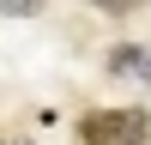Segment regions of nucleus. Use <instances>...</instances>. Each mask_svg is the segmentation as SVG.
I'll use <instances>...</instances> for the list:
<instances>
[{"mask_svg": "<svg viewBox=\"0 0 151 145\" xmlns=\"http://www.w3.org/2000/svg\"><path fill=\"white\" fill-rule=\"evenodd\" d=\"M145 133H151L145 109H91L79 121L85 145H145Z\"/></svg>", "mask_w": 151, "mask_h": 145, "instance_id": "f257e3e1", "label": "nucleus"}, {"mask_svg": "<svg viewBox=\"0 0 151 145\" xmlns=\"http://www.w3.org/2000/svg\"><path fill=\"white\" fill-rule=\"evenodd\" d=\"M109 72H115V79H133V85H151V55L145 48H109Z\"/></svg>", "mask_w": 151, "mask_h": 145, "instance_id": "f03ea898", "label": "nucleus"}]
</instances>
